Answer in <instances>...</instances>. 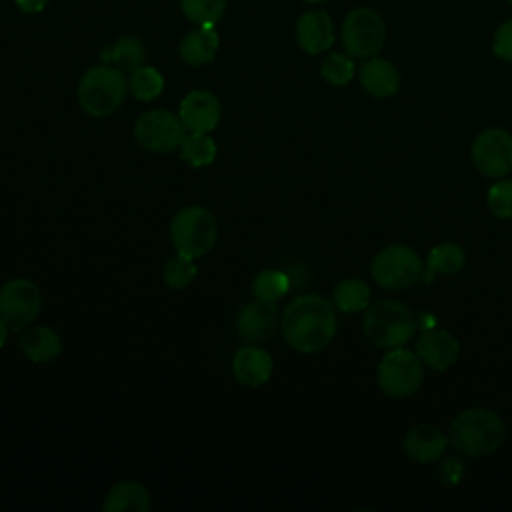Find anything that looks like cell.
Returning a JSON list of instances; mask_svg holds the SVG:
<instances>
[{"label": "cell", "mask_w": 512, "mask_h": 512, "mask_svg": "<svg viewBox=\"0 0 512 512\" xmlns=\"http://www.w3.org/2000/svg\"><path fill=\"white\" fill-rule=\"evenodd\" d=\"M280 326L296 352H320L336 336V306L320 294H300L284 308Z\"/></svg>", "instance_id": "obj_1"}, {"label": "cell", "mask_w": 512, "mask_h": 512, "mask_svg": "<svg viewBox=\"0 0 512 512\" xmlns=\"http://www.w3.org/2000/svg\"><path fill=\"white\" fill-rule=\"evenodd\" d=\"M506 436L502 418L490 408L462 410L450 424L448 442L464 456H488L496 452Z\"/></svg>", "instance_id": "obj_2"}, {"label": "cell", "mask_w": 512, "mask_h": 512, "mask_svg": "<svg viewBox=\"0 0 512 512\" xmlns=\"http://www.w3.org/2000/svg\"><path fill=\"white\" fill-rule=\"evenodd\" d=\"M126 92L128 78L124 76V70L106 62L88 68L80 76L76 88L80 108L92 118H106L114 114L122 106Z\"/></svg>", "instance_id": "obj_3"}, {"label": "cell", "mask_w": 512, "mask_h": 512, "mask_svg": "<svg viewBox=\"0 0 512 512\" xmlns=\"http://www.w3.org/2000/svg\"><path fill=\"white\" fill-rule=\"evenodd\" d=\"M418 328L414 312L398 300H380L366 308L362 318L364 336L378 348H398L412 340Z\"/></svg>", "instance_id": "obj_4"}, {"label": "cell", "mask_w": 512, "mask_h": 512, "mask_svg": "<svg viewBox=\"0 0 512 512\" xmlns=\"http://www.w3.org/2000/svg\"><path fill=\"white\" fill-rule=\"evenodd\" d=\"M218 238L216 216L204 206H184L170 222V240L176 252L200 258L212 250Z\"/></svg>", "instance_id": "obj_5"}, {"label": "cell", "mask_w": 512, "mask_h": 512, "mask_svg": "<svg viewBox=\"0 0 512 512\" xmlns=\"http://www.w3.org/2000/svg\"><path fill=\"white\" fill-rule=\"evenodd\" d=\"M386 22L382 14L370 6L352 8L342 22V46L352 58H372L386 44Z\"/></svg>", "instance_id": "obj_6"}, {"label": "cell", "mask_w": 512, "mask_h": 512, "mask_svg": "<svg viewBox=\"0 0 512 512\" xmlns=\"http://www.w3.org/2000/svg\"><path fill=\"white\" fill-rule=\"evenodd\" d=\"M424 262L416 250L404 244L382 248L370 262V274L384 290H406L420 280Z\"/></svg>", "instance_id": "obj_7"}, {"label": "cell", "mask_w": 512, "mask_h": 512, "mask_svg": "<svg viewBox=\"0 0 512 512\" xmlns=\"http://www.w3.org/2000/svg\"><path fill=\"white\" fill-rule=\"evenodd\" d=\"M378 388L392 396V398H406L412 396L422 380H424V366L416 350H408L404 346L390 348L378 364L376 372Z\"/></svg>", "instance_id": "obj_8"}, {"label": "cell", "mask_w": 512, "mask_h": 512, "mask_svg": "<svg viewBox=\"0 0 512 512\" xmlns=\"http://www.w3.org/2000/svg\"><path fill=\"white\" fill-rule=\"evenodd\" d=\"M184 130L186 128L180 116L164 108H154L140 114L134 124V138L144 150L154 154H166L180 148Z\"/></svg>", "instance_id": "obj_9"}, {"label": "cell", "mask_w": 512, "mask_h": 512, "mask_svg": "<svg viewBox=\"0 0 512 512\" xmlns=\"http://www.w3.org/2000/svg\"><path fill=\"white\" fill-rule=\"evenodd\" d=\"M474 168L486 178H504L512 172V134L504 128L482 130L470 146Z\"/></svg>", "instance_id": "obj_10"}, {"label": "cell", "mask_w": 512, "mask_h": 512, "mask_svg": "<svg viewBox=\"0 0 512 512\" xmlns=\"http://www.w3.org/2000/svg\"><path fill=\"white\" fill-rule=\"evenodd\" d=\"M42 292L30 278H12L0 288V318L10 330H22L36 320Z\"/></svg>", "instance_id": "obj_11"}, {"label": "cell", "mask_w": 512, "mask_h": 512, "mask_svg": "<svg viewBox=\"0 0 512 512\" xmlns=\"http://www.w3.org/2000/svg\"><path fill=\"white\" fill-rule=\"evenodd\" d=\"M278 326V310L274 302L252 300L236 314V332L244 344H262L274 336Z\"/></svg>", "instance_id": "obj_12"}, {"label": "cell", "mask_w": 512, "mask_h": 512, "mask_svg": "<svg viewBox=\"0 0 512 512\" xmlns=\"http://www.w3.org/2000/svg\"><path fill=\"white\" fill-rule=\"evenodd\" d=\"M178 116L188 132H212L222 116L220 100L210 90H190L180 102Z\"/></svg>", "instance_id": "obj_13"}, {"label": "cell", "mask_w": 512, "mask_h": 512, "mask_svg": "<svg viewBox=\"0 0 512 512\" xmlns=\"http://www.w3.org/2000/svg\"><path fill=\"white\" fill-rule=\"evenodd\" d=\"M296 42L306 54H322L334 44V22L326 10H306L296 20Z\"/></svg>", "instance_id": "obj_14"}, {"label": "cell", "mask_w": 512, "mask_h": 512, "mask_svg": "<svg viewBox=\"0 0 512 512\" xmlns=\"http://www.w3.org/2000/svg\"><path fill=\"white\" fill-rule=\"evenodd\" d=\"M272 370L274 360L264 348H260V344H244L236 350L232 358L234 378L248 388H258L266 384L272 376Z\"/></svg>", "instance_id": "obj_15"}, {"label": "cell", "mask_w": 512, "mask_h": 512, "mask_svg": "<svg viewBox=\"0 0 512 512\" xmlns=\"http://www.w3.org/2000/svg\"><path fill=\"white\" fill-rule=\"evenodd\" d=\"M416 354L420 356L422 364L442 372L458 360L460 344L450 332L428 328L416 340Z\"/></svg>", "instance_id": "obj_16"}, {"label": "cell", "mask_w": 512, "mask_h": 512, "mask_svg": "<svg viewBox=\"0 0 512 512\" xmlns=\"http://www.w3.org/2000/svg\"><path fill=\"white\" fill-rule=\"evenodd\" d=\"M402 446L410 460L430 464L446 452L448 436L432 424H418L406 432Z\"/></svg>", "instance_id": "obj_17"}, {"label": "cell", "mask_w": 512, "mask_h": 512, "mask_svg": "<svg viewBox=\"0 0 512 512\" xmlns=\"http://www.w3.org/2000/svg\"><path fill=\"white\" fill-rule=\"evenodd\" d=\"M362 88L374 98H390L400 88V72L396 66L380 56L366 58L358 72Z\"/></svg>", "instance_id": "obj_18"}, {"label": "cell", "mask_w": 512, "mask_h": 512, "mask_svg": "<svg viewBox=\"0 0 512 512\" xmlns=\"http://www.w3.org/2000/svg\"><path fill=\"white\" fill-rule=\"evenodd\" d=\"M18 346L22 354L36 364L52 362L62 352V340L50 326H28L18 336Z\"/></svg>", "instance_id": "obj_19"}, {"label": "cell", "mask_w": 512, "mask_h": 512, "mask_svg": "<svg viewBox=\"0 0 512 512\" xmlns=\"http://www.w3.org/2000/svg\"><path fill=\"white\" fill-rule=\"evenodd\" d=\"M220 46V36L214 26H196L186 32L180 40V58L190 66H202L216 58Z\"/></svg>", "instance_id": "obj_20"}, {"label": "cell", "mask_w": 512, "mask_h": 512, "mask_svg": "<svg viewBox=\"0 0 512 512\" xmlns=\"http://www.w3.org/2000/svg\"><path fill=\"white\" fill-rule=\"evenodd\" d=\"M152 506L150 492L136 480H122L114 484L102 502L106 512H146Z\"/></svg>", "instance_id": "obj_21"}, {"label": "cell", "mask_w": 512, "mask_h": 512, "mask_svg": "<svg viewBox=\"0 0 512 512\" xmlns=\"http://www.w3.org/2000/svg\"><path fill=\"white\" fill-rule=\"evenodd\" d=\"M466 264V252L454 242H442L428 252L420 280L432 282L436 274H458Z\"/></svg>", "instance_id": "obj_22"}, {"label": "cell", "mask_w": 512, "mask_h": 512, "mask_svg": "<svg viewBox=\"0 0 512 512\" xmlns=\"http://www.w3.org/2000/svg\"><path fill=\"white\" fill-rule=\"evenodd\" d=\"M102 60L110 62L112 66L132 72L138 66L144 64L146 60V48L142 44L140 38L136 36H120L112 46L106 48V52H102Z\"/></svg>", "instance_id": "obj_23"}, {"label": "cell", "mask_w": 512, "mask_h": 512, "mask_svg": "<svg viewBox=\"0 0 512 512\" xmlns=\"http://www.w3.org/2000/svg\"><path fill=\"white\" fill-rule=\"evenodd\" d=\"M218 154L216 140L210 132H188L180 142V158L192 168H206Z\"/></svg>", "instance_id": "obj_24"}, {"label": "cell", "mask_w": 512, "mask_h": 512, "mask_svg": "<svg viewBox=\"0 0 512 512\" xmlns=\"http://www.w3.org/2000/svg\"><path fill=\"white\" fill-rule=\"evenodd\" d=\"M332 302H334L336 310L346 312V314L366 310L370 304V288L360 278H346L336 284Z\"/></svg>", "instance_id": "obj_25"}, {"label": "cell", "mask_w": 512, "mask_h": 512, "mask_svg": "<svg viewBox=\"0 0 512 512\" xmlns=\"http://www.w3.org/2000/svg\"><path fill=\"white\" fill-rule=\"evenodd\" d=\"M128 90L132 92L134 98H138L142 102H150V100H154V98H158L162 94V90H164V76L154 66L142 64V66H138L136 70L130 72Z\"/></svg>", "instance_id": "obj_26"}, {"label": "cell", "mask_w": 512, "mask_h": 512, "mask_svg": "<svg viewBox=\"0 0 512 512\" xmlns=\"http://www.w3.org/2000/svg\"><path fill=\"white\" fill-rule=\"evenodd\" d=\"M288 290L290 278L276 268H264L252 280V294L262 302H278Z\"/></svg>", "instance_id": "obj_27"}, {"label": "cell", "mask_w": 512, "mask_h": 512, "mask_svg": "<svg viewBox=\"0 0 512 512\" xmlns=\"http://www.w3.org/2000/svg\"><path fill=\"white\" fill-rule=\"evenodd\" d=\"M228 0H180L182 14L196 26H216L226 12Z\"/></svg>", "instance_id": "obj_28"}, {"label": "cell", "mask_w": 512, "mask_h": 512, "mask_svg": "<svg viewBox=\"0 0 512 512\" xmlns=\"http://www.w3.org/2000/svg\"><path fill=\"white\" fill-rule=\"evenodd\" d=\"M196 272H198L196 258L176 252V256H172V258L164 264L162 278H164V284H166L168 288H172V290H184V288H188V286L194 282Z\"/></svg>", "instance_id": "obj_29"}, {"label": "cell", "mask_w": 512, "mask_h": 512, "mask_svg": "<svg viewBox=\"0 0 512 512\" xmlns=\"http://www.w3.org/2000/svg\"><path fill=\"white\" fill-rule=\"evenodd\" d=\"M320 76L332 86H346L354 76L352 56L342 52H330L320 64Z\"/></svg>", "instance_id": "obj_30"}, {"label": "cell", "mask_w": 512, "mask_h": 512, "mask_svg": "<svg viewBox=\"0 0 512 512\" xmlns=\"http://www.w3.org/2000/svg\"><path fill=\"white\" fill-rule=\"evenodd\" d=\"M488 208L496 218H512V180H498L488 190Z\"/></svg>", "instance_id": "obj_31"}, {"label": "cell", "mask_w": 512, "mask_h": 512, "mask_svg": "<svg viewBox=\"0 0 512 512\" xmlns=\"http://www.w3.org/2000/svg\"><path fill=\"white\" fill-rule=\"evenodd\" d=\"M492 52L506 62H512V18L504 20L492 40Z\"/></svg>", "instance_id": "obj_32"}, {"label": "cell", "mask_w": 512, "mask_h": 512, "mask_svg": "<svg viewBox=\"0 0 512 512\" xmlns=\"http://www.w3.org/2000/svg\"><path fill=\"white\" fill-rule=\"evenodd\" d=\"M464 474V464L458 458H446L440 464V478L444 484H456Z\"/></svg>", "instance_id": "obj_33"}, {"label": "cell", "mask_w": 512, "mask_h": 512, "mask_svg": "<svg viewBox=\"0 0 512 512\" xmlns=\"http://www.w3.org/2000/svg\"><path fill=\"white\" fill-rule=\"evenodd\" d=\"M14 4L24 14H38V12H42L46 8L48 0H14Z\"/></svg>", "instance_id": "obj_34"}, {"label": "cell", "mask_w": 512, "mask_h": 512, "mask_svg": "<svg viewBox=\"0 0 512 512\" xmlns=\"http://www.w3.org/2000/svg\"><path fill=\"white\" fill-rule=\"evenodd\" d=\"M8 330H10V328H8V324H6V322L0 318V348L6 344V338H8Z\"/></svg>", "instance_id": "obj_35"}, {"label": "cell", "mask_w": 512, "mask_h": 512, "mask_svg": "<svg viewBox=\"0 0 512 512\" xmlns=\"http://www.w3.org/2000/svg\"><path fill=\"white\" fill-rule=\"evenodd\" d=\"M306 4H320V2H328V0H302Z\"/></svg>", "instance_id": "obj_36"}, {"label": "cell", "mask_w": 512, "mask_h": 512, "mask_svg": "<svg viewBox=\"0 0 512 512\" xmlns=\"http://www.w3.org/2000/svg\"><path fill=\"white\" fill-rule=\"evenodd\" d=\"M508 2H510V4H512V0H508Z\"/></svg>", "instance_id": "obj_37"}]
</instances>
